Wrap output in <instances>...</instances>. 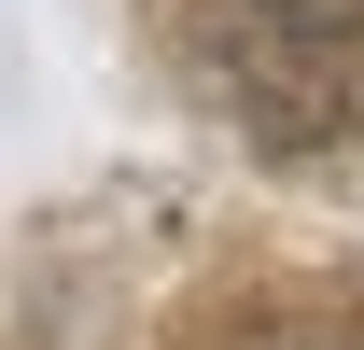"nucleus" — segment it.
<instances>
[{
    "label": "nucleus",
    "instance_id": "nucleus-1",
    "mask_svg": "<svg viewBox=\"0 0 364 350\" xmlns=\"http://www.w3.org/2000/svg\"><path fill=\"white\" fill-rule=\"evenodd\" d=\"M210 350H364L350 308H267V322H225Z\"/></svg>",
    "mask_w": 364,
    "mask_h": 350
},
{
    "label": "nucleus",
    "instance_id": "nucleus-2",
    "mask_svg": "<svg viewBox=\"0 0 364 350\" xmlns=\"http://www.w3.org/2000/svg\"><path fill=\"white\" fill-rule=\"evenodd\" d=\"M252 14H280L294 43H350V28H364V0H252Z\"/></svg>",
    "mask_w": 364,
    "mask_h": 350
}]
</instances>
